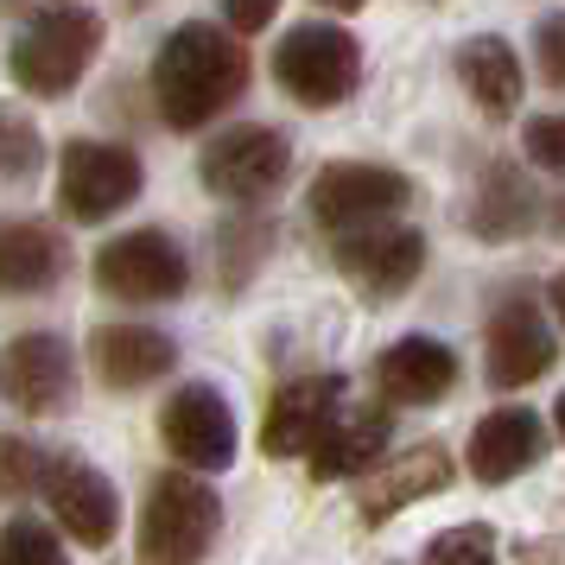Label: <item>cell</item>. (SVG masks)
I'll list each match as a JSON object with an SVG mask.
<instances>
[{"label": "cell", "mask_w": 565, "mask_h": 565, "mask_svg": "<svg viewBox=\"0 0 565 565\" xmlns=\"http://www.w3.org/2000/svg\"><path fill=\"white\" fill-rule=\"evenodd\" d=\"M248 89V52L235 45V32L210 20H184L166 32L153 57V108L166 128L198 134Z\"/></svg>", "instance_id": "1"}, {"label": "cell", "mask_w": 565, "mask_h": 565, "mask_svg": "<svg viewBox=\"0 0 565 565\" xmlns=\"http://www.w3.org/2000/svg\"><path fill=\"white\" fill-rule=\"evenodd\" d=\"M260 248H267V223H230V230H223V280L230 286H242L248 280V267H255L260 260Z\"/></svg>", "instance_id": "26"}, {"label": "cell", "mask_w": 565, "mask_h": 565, "mask_svg": "<svg viewBox=\"0 0 565 565\" xmlns=\"http://www.w3.org/2000/svg\"><path fill=\"white\" fill-rule=\"evenodd\" d=\"M375 387H382V401H394V407L445 401L458 387V356L438 337H401V343H387L382 356H375Z\"/></svg>", "instance_id": "16"}, {"label": "cell", "mask_w": 565, "mask_h": 565, "mask_svg": "<svg viewBox=\"0 0 565 565\" xmlns=\"http://www.w3.org/2000/svg\"><path fill=\"white\" fill-rule=\"evenodd\" d=\"M96 52H103V13H89L77 0H52L20 26L7 64L26 96H71L83 71L96 64Z\"/></svg>", "instance_id": "2"}, {"label": "cell", "mask_w": 565, "mask_h": 565, "mask_svg": "<svg viewBox=\"0 0 565 565\" xmlns=\"http://www.w3.org/2000/svg\"><path fill=\"white\" fill-rule=\"evenodd\" d=\"M553 356H559V343H553V331H546V318H540L534 299H509V306L489 318V337H483L489 387L521 394V387H534L553 369Z\"/></svg>", "instance_id": "13"}, {"label": "cell", "mask_w": 565, "mask_h": 565, "mask_svg": "<svg viewBox=\"0 0 565 565\" xmlns=\"http://www.w3.org/2000/svg\"><path fill=\"white\" fill-rule=\"evenodd\" d=\"M451 477H458V470H451V458H445V445H413V451H401V458H382L375 470H362L356 509H362L369 527H382V521H394L407 502L438 495Z\"/></svg>", "instance_id": "15"}, {"label": "cell", "mask_w": 565, "mask_h": 565, "mask_svg": "<svg viewBox=\"0 0 565 565\" xmlns=\"http://www.w3.org/2000/svg\"><path fill=\"white\" fill-rule=\"evenodd\" d=\"M89 356H96V375L108 387H153L159 375H172L179 343L153 324H103L89 337Z\"/></svg>", "instance_id": "19"}, {"label": "cell", "mask_w": 565, "mask_h": 565, "mask_svg": "<svg viewBox=\"0 0 565 565\" xmlns=\"http://www.w3.org/2000/svg\"><path fill=\"white\" fill-rule=\"evenodd\" d=\"M540 451H546V433H540V419L527 407H495L489 419H477V433H470V477L477 483H514L521 470H534Z\"/></svg>", "instance_id": "17"}, {"label": "cell", "mask_w": 565, "mask_h": 565, "mask_svg": "<svg viewBox=\"0 0 565 565\" xmlns=\"http://www.w3.org/2000/svg\"><path fill=\"white\" fill-rule=\"evenodd\" d=\"M140 153H128L121 140H64L57 153V204L71 223H108L140 198Z\"/></svg>", "instance_id": "6"}, {"label": "cell", "mask_w": 565, "mask_h": 565, "mask_svg": "<svg viewBox=\"0 0 565 565\" xmlns=\"http://www.w3.org/2000/svg\"><path fill=\"white\" fill-rule=\"evenodd\" d=\"M96 292L121 299V306H166L191 286V260H184L179 235L166 230H128L96 248V267H89Z\"/></svg>", "instance_id": "5"}, {"label": "cell", "mask_w": 565, "mask_h": 565, "mask_svg": "<svg viewBox=\"0 0 565 565\" xmlns=\"http://www.w3.org/2000/svg\"><path fill=\"white\" fill-rule=\"evenodd\" d=\"M343 407V375H306V382H286L274 394V407L260 419V451L267 458H306L318 433L331 426V413Z\"/></svg>", "instance_id": "14"}, {"label": "cell", "mask_w": 565, "mask_h": 565, "mask_svg": "<svg viewBox=\"0 0 565 565\" xmlns=\"http://www.w3.org/2000/svg\"><path fill=\"white\" fill-rule=\"evenodd\" d=\"M419 565H495V534L483 521H463V527H445V534L426 546Z\"/></svg>", "instance_id": "24"}, {"label": "cell", "mask_w": 565, "mask_h": 565, "mask_svg": "<svg viewBox=\"0 0 565 565\" xmlns=\"http://www.w3.org/2000/svg\"><path fill=\"white\" fill-rule=\"evenodd\" d=\"M39 477H45V451H39V445H26V438H7V433H0V502H20V495H32V489H39Z\"/></svg>", "instance_id": "25"}, {"label": "cell", "mask_w": 565, "mask_h": 565, "mask_svg": "<svg viewBox=\"0 0 565 565\" xmlns=\"http://www.w3.org/2000/svg\"><path fill=\"white\" fill-rule=\"evenodd\" d=\"M521 153L546 166V172H565V115H534L521 128Z\"/></svg>", "instance_id": "27"}, {"label": "cell", "mask_w": 565, "mask_h": 565, "mask_svg": "<svg viewBox=\"0 0 565 565\" xmlns=\"http://www.w3.org/2000/svg\"><path fill=\"white\" fill-rule=\"evenodd\" d=\"M426 267V235L407 223H362L337 242V274L369 299H401Z\"/></svg>", "instance_id": "10"}, {"label": "cell", "mask_w": 565, "mask_h": 565, "mask_svg": "<svg viewBox=\"0 0 565 565\" xmlns=\"http://www.w3.org/2000/svg\"><path fill=\"white\" fill-rule=\"evenodd\" d=\"M159 438L166 451L191 470V477H216L235 463V413L223 401V387L210 382H184L166 407H159Z\"/></svg>", "instance_id": "9"}, {"label": "cell", "mask_w": 565, "mask_h": 565, "mask_svg": "<svg viewBox=\"0 0 565 565\" xmlns=\"http://www.w3.org/2000/svg\"><path fill=\"white\" fill-rule=\"evenodd\" d=\"M274 77L306 108H337L350 103L362 83V45L331 20H306L274 45Z\"/></svg>", "instance_id": "4"}, {"label": "cell", "mask_w": 565, "mask_h": 565, "mask_svg": "<svg viewBox=\"0 0 565 565\" xmlns=\"http://www.w3.org/2000/svg\"><path fill=\"white\" fill-rule=\"evenodd\" d=\"M280 0H223V32H260L274 26Z\"/></svg>", "instance_id": "29"}, {"label": "cell", "mask_w": 565, "mask_h": 565, "mask_svg": "<svg viewBox=\"0 0 565 565\" xmlns=\"http://www.w3.org/2000/svg\"><path fill=\"white\" fill-rule=\"evenodd\" d=\"M553 426H559V438H565V394L553 401Z\"/></svg>", "instance_id": "31"}, {"label": "cell", "mask_w": 565, "mask_h": 565, "mask_svg": "<svg viewBox=\"0 0 565 565\" xmlns=\"http://www.w3.org/2000/svg\"><path fill=\"white\" fill-rule=\"evenodd\" d=\"M216 527H223L216 489L191 470H166L153 477L147 509H140V565H198Z\"/></svg>", "instance_id": "3"}, {"label": "cell", "mask_w": 565, "mask_h": 565, "mask_svg": "<svg viewBox=\"0 0 565 565\" xmlns=\"http://www.w3.org/2000/svg\"><path fill=\"white\" fill-rule=\"evenodd\" d=\"M0 387L20 413H64L77 401V362L64 350V337L26 331L0 350Z\"/></svg>", "instance_id": "12"}, {"label": "cell", "mask_w": 565, "mask_h": 565, "mask_svg": "<svg viewBox=\"0 0 565 565\" xmlns=\"http://www.w3.org/2000/svg\"><path fill=\"white\" fill-rule=\"evenodd\" d=\"M39 495L52 502L57 527L71 540H83V546H108L115 540V527H121V495H115V483H108L96 463L83 458H52L45 451V477H39Z\"/></svg>", "instance_id": "11"}, {"label": "cell", "mask_w": 565, "mask_h": 565, "mask_svg": "<svg viewBox=\"0 0 565 565\" xmlns=\"http://www.w3.org/2000/svg\"><path fill=\"white\" fill-rule=\"evenodd\" d=\"M387 451V407H337L331 426L311 445V477L318 483H343V477H362L375 470Z\"/></svg>", "instance_id": "18"}, {"label": "cell", "mask_w": 565, "mask_h": 565, "mask_svg": "<svg viewBox=\"0 0 565 565\" xmlns=\"http://www.w3.org/2000/svg\"><path fill=\"white\" fill-rule=\"evenodd\" d=\"M0 565H71L64 559V546L45 521H32V514H13L7 527H0Z\"/></svg>", "instance_id": "23"}, {"label": "cell", "mask_w": 565, "mask_h": 565, "mask_svg": "<svg viewBox=\"0 0 565 565\" xmlns=\"http://www.w3.org/2000/svg\"><path fill=\"white\" fill-rule=\"evenodd\" d=\"M534 184L521 179L514 166H495L477 191V204H470V230L483 235V242H509V235L534 230Z\"/></svg>", "instance_id": "22"}, {"label": "cell", "mask_w": 565, "mask_h": 565, "mask_svg": "<svg viewBox=\"0 0 565 565\" xmlns=\"http://www.w3.org/2000/svg\"><path fill=\"white\" fill-rule=\"evenodd\" d=\"M324 7H337V13H356L362 0H324Z\"/></svg>", "instance_id": "32"}, {"label": "cell", "mask_w": 565, "mask_h": 565, "mask_svg": "<svg viewBox=\"0 0 565 565\" xmlns=\"http://www.w3.org/2000/svg\"><path fill=\"white\" fill-rule=\"evenodd\" d=\"M546 299H553V318H559V324H565V267H559V274H553V286H546Z\"/></svg>", "instance_id": "30"}, {"label": "cell", "mask_w": 565, "mask_h": 565, "mask_svg": "<svg viewBox=\"0 0 565 565\" xmlns=\"http://www.w3.org/2000/svg\"><path fill=\"white\" fill-rule=\"evenodd\" d=\"M311 216L324 223V230L350 235L362 223H387L394 210L413 204V179L407 172H394V166H369V159H337L324 166L306 191Z\"/></svg>", "instance_id": "8"}, {"label": "cell", "mask_w": 565, "mask_h": 565, "mask_svg": "<svg viewBox=\"0 0 565 565\" xmlns=\"http://www.w3.org/2000/svg\"><path fill=\"white\" fill-rule=\"evenodd\" d=\"M458 77L463 89H470V103L483 108L489 121H509L514 108H521V57H514L509 39H495V32H483V39H463L458 45Z\"/></svg>", "instance_id": "20"}, {"label": "cell", "mask_w": 565, "mask_h": 565, "mask_svg": "<svg viewBox=\"0 0 565 565\" xmlns=\"http://www.w3.org/2000/svg\"><path fill=\"white\" fill-rule=\"evenodd\" d=\"M534 57H540V77L565 89V13H546L534 26Z\"/></svg>", "instance_id": "28"}, {"label": "cell", "mask_w": 565, "mask_h": 565, "mask_svg": "<svg viewBox=\"0 0 565 565\" xmlns=\"http://www.w3.org/2000/svg\"><path fill=\"white\" fill-rule=\"evenodd\" d=\"M286 172H292V140L280 128H260V121L223 128L198 159V179L230 204H255L267 191H280Z\"/></svg>", "instance_id": "7"}, {"label": "cell", "mask_w": 565, "mask_h": 565, "mask_svg": "<svg viewBox=\"0 0 565 565\" xmlns=\"http://www.w3.org/2000/svg\"><path fill=\"white\" fill-rule=\"evenodd\" d=\"M64 280V242L45 223H0V292L26 299Z\"/></svg>", "instance_id": "21"}]
</instances>
